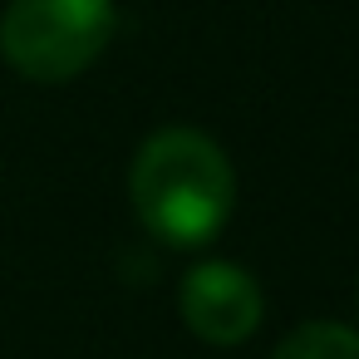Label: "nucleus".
<instances>
[{"instance_id": "f257e3e1", "label": "nucleus", "mask_w": 359, "mask_h": 359, "mask_svg": "<svg viewBox=\"0 0 359 359\" xmlns=\"http://www.w3.org/2000/svg\"><path fill=\"white\" fill-rule=\"evenodd\" d=\"M128 197L138 222L158 241L192 251L226 226L236 202V172L207 133L163 128L138 148L128 172Z\"/></svg>"}, {"instance_id": "f03ea898", "label": "nucleus", "mask_w": 359, "mask_h": 359, "mask_svg": "<svg viewBox=\"0 0 359 359\" xmlns=\"http://www.w3.org/2000/svg\"><path fill=\"white\" fill-rule=\"evenodd\" d=\"M114 30V0H11L0 15V55L35 84H65L109 50Z\"/></svg>"}, {"instance_id": "7ed1b4c3", "label": "nucleus", "mask_w": 359, "mask_h": 359, "mask_svg": "<svg viewBox=\"0 0 359 359\" xmlns=\"http://www.w3.org/2000/svg\"><path fill=\"white\" fill-rule=\"evenodd\" d=\"M177 305H182L187 330L207 344H241L246 334H256L261 310H266L251 271H241L231 261H207V266L187 271Z\"/></svg>"}, {"instance_id": "20e7f679", "label": "nucleus", "mask_w": 359, "mask_h": 359, "mask_svg": "<svg viewBox=\"0 0 359 359\" xmlns=\"http://www.w3.org/2000/svg\"><path fill=\"white\" fill-rule=\"evenodd\" d=\"M276 359H359V334L344 330V325H300L280 339Z\"/></svg>"}]
</instances>
